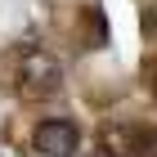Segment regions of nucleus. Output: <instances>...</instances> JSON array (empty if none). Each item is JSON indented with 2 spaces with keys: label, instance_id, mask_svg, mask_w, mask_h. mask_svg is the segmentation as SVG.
I'll use <instances>...</instances> for the list:
<instances>
[{
  "label": "nucleus",
  "instance_id": "7ed1b4c3",
  "mask_svg": "<svg viewBox=\"0 0 157 157\" xmlns=\"http://www.w3.org/2000/svg\"><path fill=\"white\" fill-rule=\"evenodd\" d=\"M153 90H157V81H153Z\"/></svg>",
  "mask_w": 157,
  "mask_h": 157
},
{
  "label": "nucleus",
  "instance_id": "f257e3e1",
  "mask_svg": "<svg viewBox=\"0 0 157 157\" xmlns=\"http://www.w3.org/2000/svg\"><path fill=\"white\" fill-rule=\"evenodd\" d=\"M18 90H23V99H54L63 90L59 59L45 54V49H27L18 59Z\"/></svg>",
  "mask_w": 157,
  "mask_h": 157
},
{
  "label": "nucleus",
  "instance_id": "f03ea898",
  "mask_svg": "<svg viewBox=\"0 0 157 157\" xmlns=\"http://www.w3.org/2000/svg\"><path fill=\"white\" fill-rule=\"evenodd\" d=\"M32 144H36V153H45V157H72L76 144H81V130H76L72 121H63V117H49V121L36 126Z\"/></svg>",
  "mask_w": 157,
  "mask_h": 157
}]
</instances>
